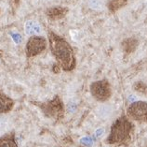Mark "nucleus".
Listing matches in <instances>:
<instances>
[{"label": "nucleus", "mask_w": 147, "mask_h": 147, "mask_svg": "<svg viewBox=\"0 0 147 147\" xmlns=\"http://www.w3.org/2000/svg\"><path fill=\"white\" fill-rule=\"evenodd\" d=\"M48 40L49 49L54 56L57 65L64 71H72L76 65L75 51L71 44L64 38L59 36L53 31L49 30Z\"/></svg>", "instance_id": "1"}, {"label": "nucleus", "mask_w": 147, "mask_h": 147, "mask_svg": "<svg viewBox=\"0 0 147 147\" xmlns=\"http://www.w3.org/2000/svg\"><path fill=\"white\" fill-rule=\"evenodd\" d=\"M134 129L133 124L126 115H122L115 120L111 126V131L107 138L109 144H124L129 141Z\"/></svg>", "instance_id": "2"}, {"label": "nucleus", "mask_w": 147, "mask_h": 147, "mask_svg": "<svg viewBox=\"0 0 147 147\" xmlns=\"http://www.w3.org/2000/svg\"><path fill=\"white\" fill-rule=\"evenodd\" d=\"M37 105L40 107V109L44 113V114L47 115L49 118L61 120L64 116V105L59 96H55L52 99L48 100V101L43 103L37 104Z\"/></svg>", "instance_id": "3"}, {"label": "nucleus", "mask_w": 147, "mask_h": 147, "mask_svg": "<svg viewBox=\"0 0 147 147\" xmlns=\"http://www.w3.org/2000/svg\"><path fill=\"white\" fill-rule=\"evenodd\" d=\"M90 93L98 101L103 102L108 100L112 96V87L107 80H100L90 84Z\"/></svg>", "instance_id": "4"}, {"label": "nucleus", "mask_w": 147, "mask_h": 147, "mask_svg": "<svg viewBox=\"0 0 147 147\" xmlns=\"http://www.w3.org/2000/svg\"><path fill=\"white\" fill-rule=\"evenodd\" d=\"M48 41L41 36H32L28 38L25 45L26 56L31 58L43 53L47 48Z\"/></svg>", "instance_id": "5"}, {"label": "nucleus", "mask_w": 147, "mask_h": 147, "mask_svg": "<svg viewBox=\"0 0 147 147\" xmlns=\"http://www.w3.org/2000/svg\"><path fill=\"white\" fill-rule=\"evenodd\" d=\"M127 117L137 122L147 123V102L135 101L131 103L127 111Z\"/></svg>", "instance_id": "6"}, {"label": "nucleus", "mask_w": 147, "mask_h": 147, "mask_svg": "<svg viewBox=\"0 0 147 147\" xmlns=\"http://www.w3.org/2000/svg\"><path fill=\"white\" fill-rule=\"evenodd\" d=\"M69 12V9L67 7L63 6H54L48 8L45 11V14L49 20L58 21L61 19H63Z\"/></svg>", "instance_id": "7"}, {"label": "nucleus", "mask_w": 147, "mask_h": 147, "mask_svg": "<svg viewBox=\"0 0 147 147\" xmlns=\"http://www.w3.org/2000/svg\"><path fill=\"white\" fill-rule=\"evenodd\" d=\"M138 46H139V40L134 37L127 38L121 42L122 51L126 55H129L131 53H133L137 50Z\"/></svg>", "instance_id": "8"}, {"label": "nucleus", "mask_w": 147, "mask_h": 147, "mask_svg": "<svg viewBox=\"0 0 147 147\" xmlns=\"http://www.w3.org/2000/svg\"><path fill=\"white\" fill-rule=\"evenodd\" d=\"M14 106V101L12 98L0 91V113H5L11 111Z\"/></svg>", "instance_id": "9"}, {"label": "nucleus", "mask_w": 147, "mask_h": 147, "mask_svg": "<svg viewBox=\"0 0 147 147\" xmlns=\"http://www.w3.org/2000/svg\"><path fill=\"white\" fill-rule=\"evenodd\" d=\"M127 3H129V0H109L107 3V9L110 13L114 14L123 9L124 7H126Z\"/></svg>", "instance_id": "10"}, {"label": "nucleus", "mask_w": 147, "mask_h": 147, "mask_svg": "<svg viewBox=\"0 0 147 147\" xmlns=\"http://www.w3.org/2000/svg\"><path fill=\"white\" fill-rule=\"evenodd\" d=\"M0 147H18L15 135L13 133H9L4 135L0 138Z\"/></svg>", "instance_id": "11"}, {"label": "nucleus", "mask_w": 147, "mask_h": 147, "mask_svg": "<svg viewBox=\"0 0 147 147\" xmlns=\"http://www.w3.org/2000/svg\"><path fill=\"white\" fill-rule=\"evenodd\" d=\"M133 89L142 95L147 96V84L144 82H142V81H139V82L135 83L133 84Z\"/></svg>", "instance_id": "12"}, {"label": "nucleus", "mask_w": 147, "mask_h": 147, "mask_svg": "<svg viewBox=\"0 0 147 147\" xmlns=\"http://www.w3.org/2000/svg\"><path fill=\"white\" fill-rule=\"evenodd\" d=\"M20 2H21V0H10L11 6H12L13 9H17L19 5H20Z\"/></svg>", "instance_id": "13"}, {"label": "nucleus", "mask_w": 147, "mask_h": 147, "mask_svg": "<svg viewBox=\"0 0 147 147\" xmlns=\"http://www.w3.org/2000/svg\"><path fill=\"white\" fill-rule=\"evenodd\" d=\"M81 142L84 144H86V145H90L91 144V140L88 138H83L82 140H81Z\"/></svg>", "instance_id": "14"}, {"label": "nucleus", "mask_w": 147, "mask_h": 147, "mask_svg": "<svg viewBox=\"0 0 147 147\" xmlns=\"http://www.w3.org/2000/svg\"><path fill=\"white\" fill-rule=\"evenodd\" d=\"M97 131H98V132H97V136H100V135L102 133L103 129H99V130H97Z\"/></svg>", "instance_id": "15"}, {"label": "nucleus", "mask_w": 147, "mask_h": 147, "mask_svg": "<svg viewBox=\"0 0 147 147\" xmlns=\"http://www.w3.org/2000/svg\"><path fill=\"white\" fill-rule=\"evenodd\" d=\"M0 11H1V10H0Z\"/></svg>", "instance_id": "16"}]
</instances>
